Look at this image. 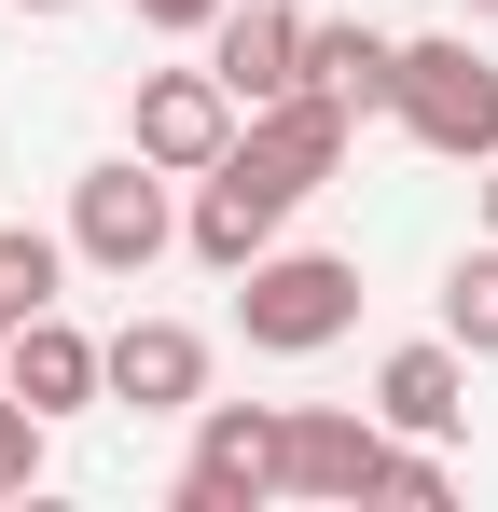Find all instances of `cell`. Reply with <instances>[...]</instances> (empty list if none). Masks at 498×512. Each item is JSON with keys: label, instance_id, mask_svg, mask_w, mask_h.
<instances>
[{"label": "cell", "instance_id": "cell-1", "mask_svg": "<svg viewBox=\"0 0 498 512\" xmlns=\"http://www.w3.org/2000/svg\"><path fill=\"white\" fill-rule=\"evenodd\" d=\"M346 319H360V263L346 250H263V263H236V333L263 346V360H319Z\"/></svg>", "mask_w": 498, "mask_h": 512}, {"label": "cell", "instance_id": "cell-2", "mask_svg": "<svg viewBox=\"0 0 498 512\" xmlns=\"http://www.w3.org/2000/svg\"><path fill=\"white\" fill-rule=\"evenodd\" d=\"M415 153H443V167H485L498 153V56L471 42H402V84H388Z\"/></svg>", "mask_w": 498, "mask_h": 512}, {"label": "cell", "instance_id": "cell-3", "mask_svg": "<svg viewBox=\"0 0 498 512\" xmlns=\"http://www.w3.org/2000/svg\"><path fill=\"white\" fill-rule=\"evenodd\" d=\"M166 236H180V208H166V167H153V153H111V167L70 180V263H97V277H153Z\"/></svg>", "mask_w": 498, "mask_h": 512}, {"label": "cell", "instance_id": "cell-4", "mask_svg": "<svg viewBox=\"0 0 498 512\" xmlns=\"http://www.w3.org/2000/svg\"><path fill=\"white\" fill-rule=\"evenodd\" d=\"M346 125H360V111H346V97H319V84L249 97V111H236V167H249V180H277V194L305 208V194L346 167Z\"/></svg>", "mask_w": 498, "mask_h": 512}, {"label": "cell", "instance_id": "cell-5", "mask_svg": "<svg viewBox=\"0 0 498 512\" xmlns=\"http://www.w3.org/2000/svg\"><path fill=\"white\" fill-rule=\"evenodd\" d=\"M125 153H153L166 180L222 167V153H236V84H222V70H153L139 111H125Z\"/></svg>", "mask_w": 498, "mask_h": 512}, {"label": "cell", "instance_id": "cell-6", "mask_svg": "<svg viewBox=\"0 0 498 512\" xmlns=\"http://www.w3.org/2000/svg\"><path fill=\"white\" fill-rule=\"evenodd\" d=\"M263 499H277V416L263 402H194L180 512H263Z\"/></svg>", "mask_w": 498, "mask_h": 512}, {"label": "cell", "instance_id": "cell-7", "mask_svg": "<svg viewBox=\"0 0 498 512\" xmlns=\"http://www.w3.org/2000/svg\"><path fill=\"white\" fill-rule=\"evenodd\" d=\"M97 402H125V416H194V402H208V333H194V319H125V333L97 346Z\"/></svg>", "mask_w": 498, "mask_h": 512}, {"label": "cell", "instance_id": "cell-8", "mask_svg": "<svg viewBox=\"0 0 498 512\" xmlns=\"http://www.w3.org/2000/svg\"><path fill=\"white\" fill-rule=\"evenodd\" d=\"M374 457H388V416L305 402V416H277V499H374Z\"/></svg>", "mask_w": 498, "mask_h": 512}, {"label": "cell", "instance_id": "cell-9", "mask_svg": "<svg viewBox=\"0 0 498 512\" xmlns=\"http://www.w3.org/2000/svg\"><path fill=\"white\" fill-rule=\"evenodd\" d=\"M277 222H291V194H277V180H249L236 153H222V167H194V208H180L194 263H222V277H236V263L277 250Z\"/></svg>", "mask_w": 498, "mask_h": 512}, {"label": "cell", "instance_id": "cell-10", "mask_svg": "<svg viewBox=\"0 0 498 512\" xmlns=\"http://www.w3.org/2000/svg\"><path fill=\"white\" fill-rule=\"evenodd\" d=\"M208 70L236 84V111L249 97H291L305 84V14H291V0H222V14H208Z\"/></svg>", "mask_w": 498, "mask_h": 512}, {"label": "cell", "instance_id": "cell-11", "mask_svg": "<svg viewBox=\"0 0 498 512\" xmlns=\"http://www.w3.org/2000/svg\"><path fill=\"white\" fill-rule=\"evenodd\" d=\"M0 388H14L42 429L83 416V402H97V333H70L56 305H42V319H14V333H0Z\"/></svg>", "mask_w": 498, "mask_h": 512}, {"label": "cell", "instance_id": "cell-12", "mask_svg": "<svg viewBox=\"0 0 498 512\" xmlns=\"http://www.w3.org/2000/svg\"><path fill=\"white\" fill-rule=\"evenodd\" d=\"M374 416H388V429H415V443H443V429L471 416V346H457V333L388 346V374H374Z\"/></svg>", "mask_w": 498, "mask_h": 512}, {"label": "cell", "instance_id": "cell-13", "mask_svg": "<svg viewBox=\"0 0 498 512\" xmlns=\"http://www.w3.org/2000/svg\"><path fill=\"white\" fill-rule=\"evenodd\" d=\"M305 84L346 97V111H388V84H402V42H388V28H360V14H332V28H305Z\"/></svg>", "mask_w": 498, "mask_h": 512}, {"label": "cell", "instance_id": "cell-14", "mask_svg": "<svg viewBox=\"0 0 498 512\" xmlns=\"http://www.w3.org/2000/svg\"><path fill=\"white\" fill-rule=\"evenodd\" d=\"M56 277H70V236L0 222V319H42V305H56Z\"/></svg>", "mask_w": 498, "mask_h": 512}, {"label": "cell", "instance_id": "cell-15", "mask_svg": "<svg viewBox=\"0 0 498 512\" xmlns=\"http://www.w3.org/2000/svg\"><path fill=\"white\" fill-rule=\"evenodd\" d=\"M443 333L471 346V360H498V236L457 263V277H443Z\"/></svg>", "mask_w": 498, "mask_h": 512}, {"label": "cell", "instance_id": "cell-16", "mask_svg": "<svg viewBox=\"0 0 498 512\" xmlns=\"http://www.w3.org/2000/svg\"><path fill=\"white\" fill-rule=\"evenodd\" d=\"M28 485H42V416L0 388V499H28Z\"/></svg>", "mask_w": 498, "mask_h": 512}, {"label": "cell", "instance_id": "cell-17", "mask_svg": "<svg viewBox=\"0 0 498 512\" xmlns=\"http://www.w3.org/2000/svg\"><path fill=\"white\" fill-rule=\"evenodd\" d=\"M374 499H457V471H443L429 443H388V457H374Z\"/></svg>", "mask_w": 498, "mask_h": 512}, {"label": "cell", "instance_id": "cell-18", "mask_svg": "<svg viewBox=\"0 0 498 512\" xmlns=\"http://www.w3.org/2000/svg\"><path fill=\"white\" fill-rule=\"evenodd\" d=\"M125 14H139V28H208L222 0H125Z\"/></svg>", "mask_w": 498, "mask_h": 512}, {"label": "cell", "instance_id": "cell-19", "mask_svg": "<svg viewBox=\"0 0 498 512\" xmlns=\"http://www.w3.org/2000/svg\"><path fill=\"white\" fill-rule=\"evenodd\" d=\"M485 236H498V153H485Z\"/></svg>", "mask_w": 498, "mask_h": 512}, {"label": "cell", "instance_id": "cell-20", "mask_svg": "<svg viewBox=\"0 0 498 512\" xmlns=\"http://www.w3.org/2000/svg\"><path fill=\"white\" fill-rule=\"evenodd\" d=\"M0 14H70V0H0Z\"/></svg>", "mask_w": 498, "mask_h": 512}, {"label": "cell", "instance_id": "cell-21", "mask_svg": "<svg viewBox=\"0 0 498 512\" xmlns=\"http://www.w3.org/2000/svg\"><path fill=\"white\" fill-rule=\"evenodd\" d=\"M471 14H498V0H471Z\"/></svg>", "mask_w": 498, "mask_h": 512}, {"label": "cell", "instance_id": "cell-22", "mask_svg": "<svg viewBox=\"0 0 498 512\" xmlns=\"http://www.w3.org/2000/svg\"><path fill=\"white\" fill-rule=\"evenodd\" d=\"M0 333H14V319H0Z\"/></svg>", "mask_w": 498, "mask_h": 512}]
</instances>
